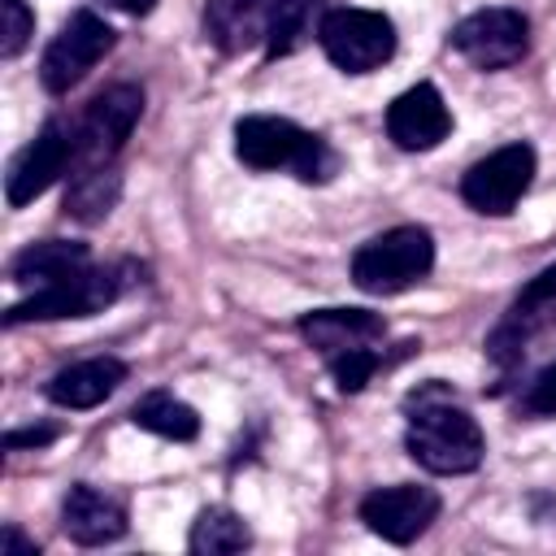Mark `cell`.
Instances as JSON below:
<instances>
[{"instance_id":"18","label":"cell","mask_w":556,"mask_h":556,"mask_svg":"<svg viewBox=\"0 0 556 556\" xmlns=\"http://www.w3.org/2000/svg\"><path fill=\"white\" fill-rule=\"evenodd\" d=\"M122 200V169L117 165H96V169H83L70 178V191H65V217L83 222V226H96L104 222Z\"/></svg>"},{"instance_id":"3","label":"cell","mask_w":556,"mask_h":556,"mask_svg":"<svg viewBox=\"0 0 556 556\" xmlns=\"http://www.w3.org/2000/svg\"><path fill=\"white\" fill-rule=\"evenodd\" d=\"M434 269V239L426 226H391L352 252V282L365 295H400Z\"/></svg>"},{"instance_id":"17","label":"cell","mask_w":556,"mask_h":556,"mask_svg":"<svg viewBox=\"0 0 556 556\" xmlns=\"http://www.w3.org/2000/svg\"><path fill=\"white\" fill-rule=\"evenodd\" d=\"M83 265H91L87 243H70V239H43V243L22 248L9 274H13V282H17V287H48V282H56V278L78 274Z\"/></svg>"},{"instance_id":"4","label":"cell","mask_w":556,"mask_h":556,"mask_svg":"<svg viewBox=\"0 0 556 556\" xmlns=\"http://www.w3.org/2000/svg\"><path fill=\"white\" fill-rule=\"evenodd\" d=\"M130 265H83L70 278H56L48 287H35L26 300H17L4 313V326H22V321H56V317H91L100 308H109L122 287H126Z\"/></svg>"},{"instance_id":"13","label":"cell","mask_w":556,"mask_h":556,"mask_svg":"<svg viewBox=\"0 0 556 556\" xmlns=\"http://www.w3.org/2000/svg\"><path fill=\"white\" fill-rule=\"evenodd\" d=\"M282 0H204V35L217 52L243 56L261 43H269L274 17Z\"/></svg>"},{"instance_id":"22","label":"cell","mask_w":556,"mask_h":556,"mask_svg":"<svg viewBox=\"0 0 556 556\" xmlns=\"http://www.w3.org/2000/svg\"><path fill=\"white\" fill-rule=\"evenodd\" d=\"M382 365V352L378 348H352V352H339L330 356V374H334V387L343 395H356Z\"/></svg>"},{"instance_id":"12","label":"cell","mask_w":556,"mask_h":556,"mask_svg":"<svg viewBox=\"0 0 556 556\" xmlns=\"http://www.w3.org/2000/svg\"><path fill=\"white\" fill-rule=\"evenodd\" d=\"M387 135L404 152H430L452 135V109L434 83H417L387 104Z\"/></svg>"},{"instance_id":"21","label":"cell","mask_w":556,"mask_h":556,"mask_svg":"<svg viewBox=\"0 0 556 556\" xmlns=\"http://www.w3.org/2000/svg\"><path fill=\"white\" fill-rule=\"evenodd\" d=\"M321 13H326V0H282L265 52H269V56H287V52H295V48L308 39L313 22H321Z\"/></svg>"},{"instance_id":"26","label":"cell","mask_w":556,"mask_h":556,"mask_svg":"<svg viewBox=\"0 0 556 556\" xmlns=\"http://www.w3.org/2000/svg\"><path fill=\"white\" fill-rule=\"evenodd\" d=\"M0 552H4V556H35L39 547H35V543H30V539H26V534H22L17 526H4V539H0Z\"/></svg>"},{"instance_id":"6","label":"cell","mask_w":556,"mask_h":556,"mask_svg":"<svg viewBox=\"0 0 556 556\" xmlns=\"http://www.w3.org/2000/svg\"><path fill=\"white\" fill-rule=\"evenodd\" d=\"M143 117V91L135 83H113L104 87L87 113L74 122V165L70 178L96 165H113V156L122 152V143L130 139L135 122Z\"/></svg>"},{"instance_id":"8","label":"cell","mask_w":556,"mask_h":556,"mask_svg":"<svg viewBox=\"0 0 556 556\" xmlns=\"http://www.w3.org/2000/svg\"><path fill=\"white\" fill-rule=\"evenodd\" d=\"M534 169H539V156L530 143H504L495 148L491 156L473 161L460 178V200L482 213V217H504L517 208V200L530 191L534 182Z\"/></svg>"},{"instance_id":"15","label":"cell","mask_w":556,"mask_h":556,"mask_svg":"<svg viewBox=\"0 0 556 556\" xmlns=\"http://www.w3.org/2000/svg\"><path fill=\"white\" fill-rule=\"evenodd\" d=\"M300 339L330 361L339 352L374 348L378 339H387V321L369 308H313L300 317Z\"/></svg>"},{"instance_id":"10","label":"cell","mask_w":556,"mask_h":556,"mask_svg":"<svg viewBox=\"0 0 556 556\" xmlns=\"http://www.w3.org/2000/svg\"><path fill=\"white\" fill-rule=\"evenodd\" d=\"M70 165H74V122L48 117L39 126V135L13 156L9 174H4V200H9V208H22V204L39 200L61 174H70Z\"/></svg>"},{"instance_id":"9","label":"cell","mask_w":556,"mask_h":556,"mask_svg":"<svg viewBox=\"0 0 556 556\" xmlns=\"http://www.w3.org/2000/svg\"><path fill=\"white\" fill-rule=\"evenodd\" d=\"M447 43L473 65V70H508L530 52V22L517 9H478L460 17L447 35Z\"/></svg>"},{"instance_id":"5","label":"cell","mask_w":556,"mask_h":556,"mask_svg":"<svg viewBox=\"0 0 556 556\" xmlns=\"http://www.w3.org/2000/svg\"><path fill=\"white\" fill-rule=\"evenodd\" d=\"M317 43L334 70L369 74L395 56V22L378 9H326L317 22Z\"/></svg>"},{"instance_id":"2","label":"cell","mask_w":556,"mask_h":556,"mask_svg":"<svg viewBox=\"0 0 556 556\" xmlns=\"http://www.w3.org/2000/svg\"><path fill=\"white\" fill-rule=\"evenodd\" d=\"M235 156L248 169H261V174L287 169L300 182H330L343 165L321 135L295 126L291 117H269V113H252L235 122Z\"/></svg>"},{"instance_id":"1","label":"cell","mask_w":556,"mask_h":556,"mask_svg":"<svg viewBox=\"0 0 556 556\" xmlns=\"http://www.w3.org/2000/svg\"><path fill=\"white\" fill-rule=\"evenodd\" d=\"M404 447L421 469L456 478V473H473L482 465L486 439H482V426L473 421V413L452 404V395L443 387H421L408 395Z\"/></svg>"},{"instance_id":"27","label":"cell","mask_w":556,"mask_h":556,"mask_svg":"<svg viewBox=\"0 0 556 556\" xmlns=\"http://www.w3.org/2000/svg\"><path fill=\"white\" fill-rule=\"evenodd\" d=\"M100 4H109V9H117L126 17H148L156 9V0H100Z\"/></svg>"},{"instance_id":"11","label":"cell","mask_w":556,"mask_h":556,"mask_svg":"<svg viewBox=\"0 0 556 556\" xmlns=\"http://www.w3.org/2000/svg\"><path fill=\"white\" fill-rule=\"evenodd\" d=\"M439 508H443L439 491L417 486V482H395V486H378V491H369V495L361 500V521H365L378 539L404 547V543L421 539V534L434 526Z\"/></svg>"},{"instance_id":"19","label":"cell","mask_w":556,"mask_h":556,"mask_svg":"<svg viewBox=\"0 0 556 556\" xmlns=\"http://www.w3.org/2000/svg\"><path fill=\"white\" fill-rule=\"evenodd\" d=\"M130 421H135L139 430H148V434H156V439H174V443H191V439L200 434V413H195L187 400L169 395V391H148V395L130 408Z\"/></svg>"},{"instance_id":"7","label":"cell","mask_w":556,"mask_h":556,"mask_svg":"<svg viewBox=\"0 0 556 556\" xmlns=\"http://www.w3.org/2000/svg\"><path fill=\"white\" fill-rule=\"evenodd\" d=\"M113 43H117V35H113V26H109L100 13H91V9L70 13V22H65V26L52 35V43L43 48V61H39V83H43V91L65 96L70 87H78V83L113 52Z\"/></svg>"},{"instance_id":"20","label":"cell","mask_w":556,"mask_h":556,"mask_svg":"<svg viewBox=\"0 0 556 556\" xmlns=\"http://www.w3.org/2000/svg\"><path fill=\"white\" fill-rule=\"evenodd\" d=\"M252 547V530L239 513L230 508H204L195 521H191V534H187V552L195 556H230V552H243Z\"/></svg>"},{"instance_id":"25","label":"cell","mask_w":556,"mask_h":556,"mask_svg":"<svg viewBox=\"0 0 556 556\" xmlns=\"http://www.w3.org/2000/svg\"><path fill=\"white\" fill-rule=\"evenodd\" d=\"M61 430L56 426H26V430H9L4 434V447L9 452H17V447H43V443H52Z\"/></svg>"},{"instance_id":"14","label":"cell","mask_w":556,"mask_h":556,"mask_svg":"<svg viewBox=\"0 0 556 556\" xmlns=\"http://www.w3.org/2000/svg\"><path fill=\"white\" fill-rule=\"evenodd\" d=\"M61 530L78 547H104L126 534V504L91 482H74L61 500Z\"/></svg>"},{"instance_id":"16","label":"cell","mask_w":556,"mask_h":556,"mask_svg":"<svg viewBox=\"0 0 556 556\" xmlns=\"http://www.w3.org/2000/svg\"><path fill=\"white\" fill-rule=\"evenodd\" d=\"M126 361L117 356H87V361H74L65 369H56L43 387V395L56 404V408H96L104 404L122 382H126Z\"/></svg>"},{"instance_id":"23","label":"cell","mask_w":556,"mask_h":556,"mask_svg":"<svg viewBox=\"0 0 556 556\" xmlns=\"http://www.w3.org/2000/svg\"><path fill=\"white\" fill-rule=\"evenodd\" d=\"M35 35V13L26 0H0V56L13 61Z\"/></svg>"},{"instance_id":"24","label":"cell","mask_w":556,"mask_h":556,"mask_svg":"<svg viewBox=\"0 0 556 556\" xmlns=\"http://www.w3.org/2000/svg\"><path fill=\"white\" fill-rule=\"evenodd\" d=\"M521 413L526 417H556V361L530 378V387L521 391Z\"/></svg>"}]
</instances>
